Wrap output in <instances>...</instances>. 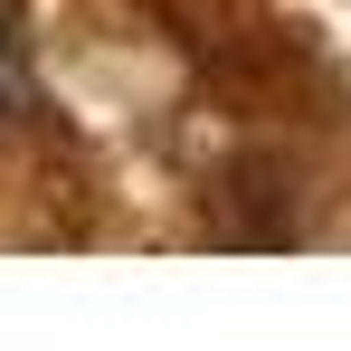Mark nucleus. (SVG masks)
I'll list each match as a JSON object with an SVG mask.
<instances>
[{
    "mask_svg": "<svg viewBox=\"0 0 351 351\" xmlns=\"http://www.w3.org/2000/svg\"><path fill=\"white\" fill-rule=\"evenodd\" d=\"M0 86H10V38H0Z\"/></svg>",
    "mask_w": 351,
    "mask_h": 351,
    "instance_id": "1",
    "label": "nucleus"
}]
</instances>
